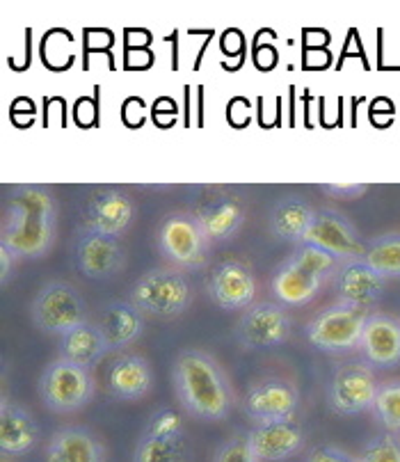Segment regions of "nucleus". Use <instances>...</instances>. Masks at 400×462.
<instances>
[{
	"label": "nucleus",
	"instance_id": "f257e3e1",
	"mask_svg": "<svg viewBox=\"0 0 400 462\" xmlns=\"http://www.w3.org/2000/svg\"><path fill=\"white\" fill-rule=\"evenodd\" d=\"M58 238V202L50 188L40 183L12 188L3 208L0 252L19 261L41 259Z\"/></svg>",
	"mask_w": 400,
	"mask_h": 462
},
{
	"label": "nucleus",
	"instance_id": "f03ea898",
	"mask_svg": "<svg viewBox=\"0 0 400 462\" xmlns=\"http://www.w3.org/2000/svg\"><path fill=\"white\" fill-rule=\"evenodd\" d=\"M172 389L181 408L202 421H224L236 405V392L211 353L183 348L172 362Z\"/></svg>",
	"mask_w": 400,
	"mask_h": 462
},
{
	"label": "nucleus",
	"instance_id": "7ed1b4c3",
	"mask_svg": "<svg viewBox=\"0 0 400 462\" xmlns=\"http://www.w3.org/2000/svg\"><path fill=\"white\" fill-rule=\"evenodd\" d=\"M341 261L312 245H300L277 266L270 289L284 307H302L321 293L323 284L336 275Z\"/></svg>",
	"mask_w": 400,
	"mask_h": 462
},
{
	"label": "nucleus",
	"instance_id": "20e7f679",
	"mask_svg": "<svg viewBox=\"0 0 400 462\" xmlns=\"http://www.w3.org/2000/svg\"><path fill=\"white\" fill-rule=\"evenodd\" d=\"M37 392L46 410L55 414H71L92 403L96 380L89 369H83L58 355L41 369Z\"/></svg>",
	"mask_w": 400,
	"mask_h": 462
},
{
	"label": "nucleus",
	"instance_id": "39448f33",
	"mask_svg": "<svg viewBox=\"0 0 400 462\" xmlns=\"http://www.w3.org/2000/svg\"><path fill=\"white\" fill-rule=\"evenodd\" d=\"M371 311L366 307L350 305V302L336 300L323 311H318L306 323V339L321 353L346 355L359 348L361 332Z\"/></svg>",
	"mask_w": 400,
	"mask_h": 462
},
{
	"label": "nucleus",
	"instance_id": "423d86ee",
	"mask_svg": "<svg viewBox=\"0 0 400 462\" xmlns=\"http://www.w3.org/2000/svg\"><path fill=\"white\" fill-rule=\"evenodd\" d=\"M131 302L144 316L174 319L188 311L193 302V286L178 268H151L138 277Z\"/></svg>",
	"mask_w": 400,
	"mask_h": 462
},
{
	"label": "nucleus",
	"instance_id": "0eeeda50",
	"mask_svg": "<svg viewBox=\"0 0 400 462\" xmlns=\"http://www.w3.org/2000/svg\"><path fill=\"white\" fill-rule=\"evenodd\" d=\"M30 316L44 335L65 337L78 325L87 323V305L80 291L65 280H49L40 286L30 305Z\"/></svg>",
	"mask_w": 400,
	"mask_h": 462
},
{
	"label": "nucleus",
	"instance_id": "6e6552de",
	"mask_svg": "<svg viewBox=\"0 0 400 462\" xmlns=\"http://www.w3.org/2000/svg\"><path fill=\"white\" fill-rule=\"evenodd\" d=\"M156 241L165 259L172 261L178 271H199L206 266L211 241L195 213H169L159 225Z\"/></svg>",
	"mask_w": 400,
	"mask_h": 462
},
{
	"label": "nucleus",
	"instance_id": "1a4fd4ad",
	"mask_svg": "<svg viewBox=\"0 0 400 462\" xmlns=\"http://www.w3.org/2000/svg\"><path fill=\"white\" fill-rule=\"evenodd\" d=\"M195 217L211 243H224L236 236L248 217V199L241 188L206 186L199 190Z\"/></svg>",
	"mask_w": 400,
	"mask_h": 462
},
{
	"label": "nucleus",
	"instance_id": "9d476101",
	"mask_svg": "<svg viewBox=\"0 0 400 462\" xmlns=\"http://www.w3.org/2000/svg\"><path fill=\"white\" fill-rule=\"evenodd\" d=\"M242 412L254 426L295 421L300 408V392L295 383L282 375H263L252 380L242 393Z\"/></svg>",
	"mask_w": 400,
	"mask_h": 462
},
{
	"label": "nucleus",
	"instance_id": "9b49d317",
	"mask_svg": "<svg viewBox=\"0 0 400 462\" xmlns=\"http://www.w3.org/2000/svg\"><path fill=\"white\" fill-rule=\"evenodd\" d=\"M133 462H190V442L181 414L169 408L153 412L135 444Z\"/></svg>",
	"mask_w": 400,
	"mask_h": 462
},
{
	"label": "nucleus",
	"instance_id": "f8f14e48",
	"mask_svg": "<svg viewBox=\"0 0 400 462\" xmlns=\"http://www.w3.org/2000/svg\"><path fill=\"white\" fill-rule=\"evenodd\" d=\"M291 316L282 302H254L236 323V339L242 348H277L291 339Z\"/></svg>",
	"mask_w": 400,
	"mask_h": 462
},
{
	"label": "nucleus",
	"instance_id": "ddd939ff",
	"mask_svg": "<svg viewBox=\"0 0 400 462\" xmlns=\"http://www.w3.org/2000/svg\"><path fill=\"white\" fill-rule=\"evenodd\" d=\"M302 245L318 247L341 263L366 256V245L357 226L336 208H318Z\"/></svg>",
	"mask_w": 400,
	"mask_h": 462
},
{
	"label": "nucleus",
	"instance_id": "4468645a",
	"mask_svg": "<svg viewBox=\"0 0 400 462\" xmlns=\"http://www.w3.org/2000/svg\"><path fill=\"white\" fill-rule=\"evenodd\" d=\"M135 220L133 197L117 186L95 188L85 197L80 208V226L89 231H99L108 236L124 234Z\"/></svg>",
	"mask_w": 400,
	"mask_h": 462
},
{
	"label": "nucleus",
	"instance_id": "2eb2a0df",
	"mask_svg": "<svg viewBox=\"0 0 400 462\" xmlns=\"http://www.w3.org/2000/svg\"><path fill=\"white\" fill-rule=\"evenodd\" d=\"M380 392L376 374L368 365H348L336 371L327 389V403L341 417L373 410Z\"/></svg>",
	"mask_w": 400,
	"mask_h": 462
},
{
	"label": "nucleus",
	"instance_id": "dca6fc26",
	"mask_svg": "<svg viewBox=\"0 0 400 462\" xmlns=\"http://www.w3.org/2000/svg\"><path fill=\"white\" fill-rule=\"evenodd\" d=\"M74 259L89 280H110L126 268V247L117 236L80 226L74 241Z\"/></svg>",
	"mask_w": 400,
	"mask_h": 462
},
{
	"label": "nucleus",
	"instance_id": "f3484780",
	"mask_svg": "<svg viewBox=\"0 0 400 462\" xmlns=\"http://www.w3.org/2000/svg\"><path fill=\"white\" fill-rule=\"evenodd\" d=\"M206 293L220 310H248L257 298V277L248 263L224 259L208 273Z\"/></svg>",
	"mask_w": 400,
	"mask_h": 462
},
{
	"label": "nucleus",
	"instance_id": "a211bd4d",
	"mask_svg": "<svg viewBox=\"0 0 400 462\" xmlns=\"http://www.w3.org/2000/svg\"><path fill=\"white\" fill-rule=\"evenodd\" d=\"M40 442V423L16 399L0 401V448L5 456H25Z\"/></svg>",
	"mask_w": 400,
	"mask_h": 462
},
{
	"label": "nucleus",
	"instance_id": "6ab92c4d",
	"mask_svg": "<svg viewBox=\"0 0 400 462\" xmlns=\"http://www.w3.org/2000/svg\"><path fill=\"white\" fill-rule=\"evenodd\" d=\"M108 392L122 401L144 399L153 387V369L149 359L138 353H122L105 371Z\"/></svg>",
	"mask_w": 400,
	"mask_h": 462
},
{
	"label": "nucleus",
	"instance_id": "aec40b11",
	"mask_svg": "<svg viewBox=\"0 0 400 462\" xmlns=\"http://www.w3.org/2000/svg\"><path fill=\"white\" fill-rule=\"evenodd\" d=\"M385 282L364 259L346 261L336 273V295L339 300L371 310L382 298Z\"/></svg>",
	"mask_w": 400,
	"mask_h": 462
},
{
	"label": "nucleus",
	"instance_id": "412c9836",
	"mask_svg": "<svg viewBox=\"0 0 400 462\" xmlns=\"http://www.w3.org/2000/svg\"><path fill=\"white\" fill-rule=\"evenodd\" d=\"M245 435L261 462L288 460L305 447V430L295 421L254 426Z\"/></svg>",
	"mask_w": 400,
	"mask_h": 462
},
{
	"label": "nucleus",
	"instance_id": "4be33fe9",
	"mask_svg": "<svg viewBox=\"0 0 400 462\" xmlns=\"http://www.w3.org/2000/svg\"><path fill=\"white\" fill-rule=\"evenodd\" d=\"M359 348L364 357L377 366L400 362V320L389 314H371L361 332Z\"/></svg>",
	"mask_w": 400,
	"mask_h": 462
},
{
	"label": "nucleus",
	"instance_id": "5701e85b",
	"mask_svg": "<svg viewBox=\"0 0 400 462\" xmlns=\"http://www.w3.org/2000/svg\"><path fill=\"white\" fill-rule=\"evenodd\" d=\"M46 462H105V451L95 435L80 426H65L50 435Z\"/></svg>",
	"mask_w": 400,
	"mask_h": 462
},
{
	"label": "nucleus",
	"instance_id": "b1692460",
	"mask_svg": "<svg viewBox=\"0 0 400 462\" xmlns=\"http://www.w3.org/2000/svg\"><path fill=\"white\" fill-rule=\"evenodd\" d=\"M314 216H316V208L306 202L302 195H284L279 202L272 207L270 217H268V226H270V234L279 241L288 243H300L305 241L306 231L312 226Z\"/></svg>",
	"mask_w": 400,
	"mask_h": 462
},
{
	"label": "nucleus",
	"instance_id": "393cba45",
	"mask_svg": "<svg viewBox=\"0 0 400 462\" xmlns=\"http://www.w3.org/2000/svg\"><path fill=\"white\" fill-rule=\"evenodd\" d=\"M110 344L105 339L101 325L83 323L59 337V357L69 359L83 369H95L101 359L108 355Z\"/></svg>",
	"mask_w": 400,
	"mask_h": 462
},
{
	"label": "nucleus",
	"instance_id": "a878e982",
	"mask_svg": "<svg viewBox=\"0 0 400 462\" xmlns=\"http://www.w3.org/2000/svg\"><path fill=\"white\" fill-rule=\"evenodd\" d=\"M101 329L110 348H126L144 332V314L131 300H110L101 314Z\"/></svg>",
	"mask_w": 400,
	"mask_h": 462
},
{
	"label": "nucleus",
	"instance_id": "bb28decb",
	"mask_svg": "<svg viewBox=\"0 0 400 462\" xmlns=\"http://www.w3.org/2000/svg\"><path fill=\"white\" fill-rule=\"evenodd\" d=\"M364 261L385 280L400 277V234H382L366 245Z\"/></svg>",
	"mask_w": 400,
	"mask_h": 462
},
{
	"label": "nucleus",
	"instance_id": "cd10ccee",
	"mask_svg": "<svg viewBox=\"0 0 400 462\" xmlns=\"http://www.w3.org/2000/svg\"><path fill=\"white\" fill-rule=\"evenodd\" d=\"M373 412L386 430L400 435V380H386L380 384Z\"/></svg>",
	"mask_w": 400,
	"mask_h": 462
},
{
	"label": "nucleus",
	"instance_id": "c85d7f7f",
	"mask_svg": "<svg viewBox=\"0 0 400 462\" xmlns=\"http://www.w3.org/2000/svg\"><path fill=\"white\" fill-rule=\"evenodd\" d=\"M357 462H400V438L395 433L380 435L361 448Z\"/></svg>",
	"mask_w": 400,
	"mask_h": 462
},
{
	"label": "nucleus",
	"instance_id": "c756f323",
	"mask_svg": "<svg viewBox=\"0 0 400 462\" xmlns=\"http://www.w3.org/2000/svg\"><path fill=\"white\" fill-rule=\"evenodd\" d=\"M213 462H261L250 444L248 435H236L218 448Z\"/></svg>",
	"mask_w": 400,
	"mask_h": 462
},
{
	"label": "nucleus",
	"instance_id": "7c9ffc66",
	"mask_svg": "<svg viewBox=\"0 0 400 462\" xmlns=\"http://www.w3.org/2000/svg\"><path fill=\"white\" fill-rule=\"evenodd\" d=\"M305 462H357V460L348 456L346 451H341V448L332 447V444H321V447L312 448V451L306 453Z\"/></svg>",
	"mask_w": 400,
	"mask_h": 462
},
{
	"label": "nucleus",
	"instance_id": "2f4dec72",
	"mask_svg": "<svg viewBox=\"0 0 400 462\" xmlns=\"http://www.w3.org/2000/svg\"><path fill=\"white\" fill-rule=\"evenodd\" d=\"M323 192H327V195H336V197H357V195H364L366 190H368V186H361V183H357V186H321Z\"/></svg>",
	"mask_w": 400,
	"mask_h": 462
}]
</instances>
